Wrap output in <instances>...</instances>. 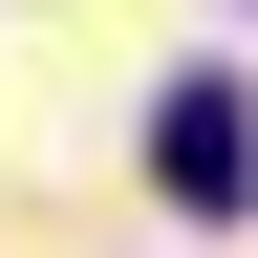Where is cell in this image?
<instances>
[{
    "label": "cell",
    "instance_id": "obj_1",
    "mask_svg": "<svg viewBox=\"0 0 258 258\" xmlns=\"http://www.w3.org/2000/svg\"><path fill=\"white\" fill-rule=\"evenodd\" d=\"M151 172H172V215H258V108L237 86H172L151 108Z\"/></svg>",
    "mask_w": 258,
    "mask_h": 258
}]
</instances>
